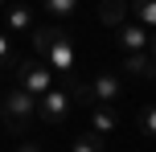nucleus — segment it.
<instances>
[{"label": "nucleus", "instance_id": "f03ea898", "mask_svg": "<svg viewBox=\"0 0 156 152\" xmlns=\"http://www.w3.org/2000/svg\"><path fill=\"white\" fill-rule=\"evenodd\" d=\"M86 95H90V107H115L119 111V103L127 99V90H123V78H119V74L103 70V74H94V78L86 82Z\"/></svg>", "mask_w": 156, "mask_h": 152}, {"label": "nucleus", "instance_id": "2eb2a0df", "mask_svg": "<svg viewBox=\"0 0 156 152\" xmlns=\"http://www.w3.org/2000/svg\"><path fill=\"white\" fill-rule=\"evenodd\" d=\"M74 8H78L74 0H49L45 12H49V16H74Z\"/></svg>", "mask_w": 156, "mask_h": 152}, {"label": "nucleus", "instance_id": "9b49d317", "mask_svg": "<svg viewBox=\"0 0 156 152\" xmlns=\"http://www.w3.org/2000/svg\"><path fill=\"white\" fill-rule=\"evenodd\" d=\"M70 152H103V140L94 136V132H82V136L70 144Z\"/></svg>", "mask_w": 156, "mask_h": 152}, {"label": "nucleus", "instance_id": "7ed1b4c3", "mask_svg": "<svg viewBox=\"0 0 156 152\" xmlns=\"http://www.w3.org/2000/svg\"><path fill=\"white\" fill-rule=\"evenodd\" d=\"M12 74H16V87H21L29 99H41V95H49V90H54V74H49V66H37L33 58L16 62Z\"/></svg>", "mask_w": 156, "mask_h": 152}, {"label": "nucleus", "instance_id": "f8f14e48", "mask_svg": "<svg viewBox=\"0 0 156 152\" xmlns=\"http://www.w3.org/2000/svg\"><path fill=\"white\" fill-rule=\"evenodd\" d=\"M16 62H21V58L12 54V41H8V33H0V70H16Z\"/></svg>", "mask_w": 156, "mask_h": 152}, {"label": "nucleus", "instance_id": "6e6552de", "mask_svg": "<svg viewBox=\"0 0 156 152\" xmlns=\"http://www.w3.org/2000/svg\"><path fill=\"white\" fill-rule=\"evenodd\" d=\"M119 128V111H115V107H90V132H94V136H107V132H115Z\"/></svg>", "mask_w": 156, "mask_h": 152}, {"label": "nucleus", "instance_id": "dca6fc26", "mask_svg": "<svg viewBox=\"0 0 156 152\" xmlns=\"http://www.w3.org/2000/svg\"><path fill=\"white\" fill-rule=\"evenodd\" d=\"M148 58H152V62H156V33H152V45H148Z\"/></svg>", "mask_w": 156, "mask_h": 152}, {"label": "nucleus", "instance_id": "ddd939ff", "mask_svg": "<svg viewBox=\"0 0 156 152\" xmlns=\"http://www.w3.org/2000/svg\"><path fill=\"white\" fill-rule=\"evenodd\" d=\"M136 123H140V132H144V136H156V103H148V107H144Z\"/></svg>", "mask_w": 156, "mask_h": 152}, {"label": "nucleus", "instance_id": "9d476101", "mask_svg": "<svg viewBox=\"0 0 156 152\" xmlns=\"http://www.w3.org/2000/svg\"><path fill=\"white\" fill-rule=\"evenodd\" d=\"M132 21L140 25V29H148V33H156V0H140V4L132 8Z\"/></svg>", "mask_w": 156, "mask_h": 152}, {"label": "nucleus", "instance_id": "4468645a", "mask_svg": "<svg viewBox=\"0 0 156 152\" xmlns=\"http://www.w3.org/2000/svg\"><path fill=\"white\" fill-rule=\"evenodd\" d=\"M123 12H127V8L123 4H103V21H107V25H115V29H119V25H123Z\"/></svg>", "mask_w": 156, "mask_h": 152}, {"label": "nucleus", "instance_id": "1a4fd4ad", "mask_svg": "<svg viewBox=\"0 0 156 152\" xmlns=\"http://www.w3.org/2000/svg\"><path fill=\"white\" fill-rule=\"evenodd\" d=\"M4 25L12 33H33L37 21H33V8H4Z\"/></svg>", "mask_w": 156, "mask_h": 152}, {"label": "nucleus", "instance_id": "39448f33", "mask_svg": "<svg viewBox=\"0 0 156 152\" xmlns=\"http://www.w3.org/2000/svg\"><path fill=\"white\" fill-rule=\"evenodd\" d=\"M115 41H119V49H123V54H148L152 33H148V29H140L136 21H123V25L115 29Z\"/></svg>", "mask_w": 156, "mask_h": 152}, {"label": "nucleus", "instance_id": "20e7f679", "mask_svg": "<svg viewBox=\"0 0 156 152\" xmlns=\"http://www.w3.org/2000/svg\"><path fill=\"white\" fill-rule=\"evenodd\" d=\"M70 95H66V90H49V95H41L37 99V119L41 123H49V128H58V123H66V115H70Z\"/></svg>", "mask_w": 156, "mask_h": 152}, {"label": "nucleus", "instance_id": "f257e3e1", "mask_svg": "<svg viewBox=\"0 0 156 152\" xmlns=\"http://www.w3.org/2000/svg\"><path fill=\"white\" fill-rule=\"evenodd\" d=\"M0 119H4L8 132H29L33 119H37V99H29L21 87L4 90L0 95Z\"/></svg>", "mask_w": 156, "mask_h": 152}, {"label": "nucleus", "instance_id": "0eeeda50", "mask_svg": "<svg viewBox=\"0 0 156 152\" xmlns=\"http://www.w3.org/2000/svg\"><path fill=\"white\" fill-rule=\"evenodd\" d=\"M29 37H33V49H37V54H41V58H45V54H49V49H54V45H58V41H62V37H66V29H62V25H37V29H33V33H29Z\"/></svg>", "mask_w": 156, "mask_h": 152}, {"label": "nucleus", "instance_id": "423d86ee", "mask_svg": "<svg viewBox=\"0 0 156 152\" xmlns=\"http://www.w3.org/2000/svg\"><path fill=\"white\" fill-rule=\"evenodd\" d=\"M45 62H49V70H62V74H70V70H74V62H78V54H74L70 37H62V41H58V45L45 54Z\"/></svg>", "mask_w": 156, "mask_h": 152}]
</instances>
